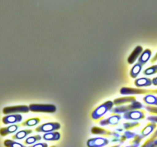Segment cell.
<instances>
[{
    "label": "cell",
    "instance_id": "obj_24",
    "mask_svg": "<svg viewBox=\"0 0 157 147\" xmlns=\"http://www.w3.org/2000/svg\"><path fill=\"white\" fill-rule=\"evenodd\" d=\"M157 73V65H153L151 67H148L144 71V74L147 75V76H150V75H153L154 74Z\"/></svg>",
    "mask_w": 157,
    "mask_h": 147
},
{
    "label": "cell",
    "instance_id": "obj_1",
    "mask_svg": "<svg viewBox=\"0 0 157 147\" xmlns=\"http://www.w3.org/2000/svg\"><path fill=\"white\" fill-rule=\"evenodd\" d=\"M113 104H114L113 102L109 100L106 101L105 103H104V104H101V106L97 107V108L94 110L93 113H92L91 114L92 119H95V120L99 119L100 118H101L103 116H104L107 112L112 110Z\"/></svg>",
    "mask_w": 157,
    "mask_h": 147
},
{
    "label": "cell",
    "instance_id": "obj_6",
    "mask_svg": "<svg viewBox=\"0 0 157 147\" xmlns=\"http://www.w3.org/2000/svg\"><path fill=\"white\" fill-rule=\"evenodd\" d=\"M109 143L107 139L103 137H95L88 139L87 142V147H104Z\"/></svg>",
    "mask_w": 157,
    "mask_h": 147
},
{
    "label": "cell",
    "instance_id": "obj_14",
    "mask_svg": "<svg viewBox=\"0 0 157 147\" xmlns=\"http://www.w3.org/2000/svg\"><path fill=\"white\" fill-rule=\"evenodd\" d=\"M61 138V134L58 132H50L43 135V139L46 141H58Z\"/></svg>",
    "mask_w": 157,
    "mask_h": 147
},
{
    "label": "cell",
    "instance_id": "obj_16",
    "mask_svg": "<svg viewBox=\"0 0 157 147\" xmlns=\"http://www.w3.org/2000/svg\"><path fill=\"white\" fill-rule=\"evenodd\" d=\"M143 64L137 62L133 65V67H132L131 70H130V76L133 78H136L138 75L140 74V71L142 70Z\"/></svg>",
    "mask_w": 157,
    "mask_h": 147
},
{
    "label": "cell",
    "instance_id": "obj_8",
    "mask_svg": "<svg viewBox=\"0 0 157 147\" xmlns=\"http://www.w3.org/2000/svg\"><path fill=\"white\" fill-rule=\"evenodd\" d=\"M22 120V116L20 114H9L6 115V116L2 118V121L4 124L7 125V124H14L16 123H20Z\"/></svg>",
    "mask_w": 157,
    "mask_h": 147
},
{
    "label": "cell",
    "instance_id": "obj_29",
    "mask_svg": "<svg viewBox=\"0 0 157 147\" xmlns=\"http://www.w3.org/2000/svg\"><path fill=\"white\" fill-rule=\"evenodd\" d=\"M140 144V143H136V142H132V144L130 145H128V146H125V147H139Z\"/></svg>",
    "mask_w": 157,
    "mask_h": 147
},
{
    "label": "cell",
    "instance_id": "obj_20",
    "mask_svg": "<svg viewBox=\"0 0 157 147\" xmlns=\"http://www.w3.org/2000/svg\"><path fill=\"white\" fill-rule=\"evenodd\" d=\"M38 123H40V119H38V118H32V119H29L27 120L24 121L21 123V126H34L37 125Z\"/></svg>",
    "mask_w": 157,
    "mask_h": 147
},
{
    "label": "cell",
    "instance_id": "obj_23",
    "mask_svg": "<svg viewBox=\"0 0 157 147\" xmlns=\"http://www.w3.org/2000/svg\"><path fill=\"white\" fill-rule=\"evenodd\" d=\"M91 132L94 134H102V135H107V136H110L112 133L110 132L107 131V130H104V129L98 128V127H94L91 130Z\"/></svg>",
    "mask_w": 157,
    "mask_h": 147
},
{
    "label": "cell",
    "instance_id": "obj_17",
    "mask_svg": "<svg viewBox=\"0 0 157 147\" xmlns=\"http://www.w3.org/2000/svg\"><path fill=\"white\" fill-rule=\"evenodd\" d=\"M136 101L135 96H126V97L117 98L113 101L115 105H120V104H124L126 103H133Z\"/></svg>",
    "mask_w": 157,
    "mask_h": 147
},
{
    "label": "cell",
    "instance_id": "obj_32",
    "mask_svg": "<svg viewBox=\"0 0 157 147\" xmlns=\"http://www.w3.org/2000/svg\"><path fill=\"white\" fill-rule=\"evenodd\" d=\"M113 147H120V145H114V146Z\"/></svg>",
    "mask_w": 157,
    "mask_h": 147
},
{
    "label": "cell",
    "instance_id": "obj_11",
    "mask_svg": "<svg viewBox=\"0 0 157 147\" xmlns=\"http://www.w3.org/2000/svg\"><path fill=\"white\" fill-rule=\"evenodd\" d=\"M143 52V47L141 46H136V48L133 50V51L132 52L131 55H130V57L127 59V62L130 64H133V63L136 61V60L137 59L138 57L142 54Z\"/></svg>",
    "mask_w": 157,
    "mask_h": 147
},
{
    "label": "cell",
    "instance_id": "obj_19",
    "mask_svg": "<svg viewBox=\"0 0 157 147\" xmlns=\"http://www.w3.org/2000/svg\"><path fill=\"white\" fill-rule=\"evenodd\" d=\"M144 101L150 105L157 106V96L152 94H148L144 97Z\"/></svg>",
    "mask_w": 157,
    "mask_h": 147
},
{
    "label": "cell",
    "instance_id": "obj_15",
    "mask_svg": "<svg viewBox=\"0 0 157 147\" xmlns=\"http://www.w3.org/2000/svg\"><path fill=\"white\" fill-rule=\"evenodd\" d=\"M156 128V124L155 123H149L147 126L144 127V130L141 132V136L143 137H147V136L150 134L151 133H153V130Z\"/></svg>",
    "mask_w": 157,
    "mask_h": 147
},
{
    "label": "cell",
    "instance_id": "obj_33",
    "mask_svg": "<svg viewBox=\"0 0 157 147\" xmlns=\"http://www.w3.org/2000/svg\"><path fill=\"white\" fill-rule=\"evenodd\" d=\"M52 147H55V146H52Z\"/></svg>",
    "mask_w": 157,
    "mask_h": 147
},
{
    "label": "cell",
    "instance_id": "obj_2",
    "mask_svg": "<svg viewBox=\"0 0 157 147\" xmlns=\"http://www.w3.org/2000/svg\"><path fill=\"white\" fill-rule=\"evenodd\" d=\"M29 110L32 112L38 113H55L56 107L53 104H30Z\"/></svg>",
    "mask_w": 157,
    "mask_h": 147
},
{
    "label": "cell",
    "instance_id": "obj_13",
    "mask_svg": "<svg viewBox=\"0 0 157 147\" xmlns=\"http://www.w3.org/2000/svg\"><path fill=\"white\" fill-rule=\"evenodd\" d=\"M151 55H152L151 51H150V49H145V50L142 52L140 56L138 62L142 64L143 65H144V64H147V61H149V60L150 59Z\"/></svg>",
    "mask_w": 157,
    "mask_h": 147
},
{
    "label": "cell",
    "instance_id": "obj_22",
    "mask_svg": "<svg viewBox=\"0 0 157 147\" xmlns=\"http://www.w3.org/2000/svg\"><path fill=\"white\" fill-rule=\"evenodd\" d=\"M4 145L6 147H26L22 144L11 140V139H6L4 141Z\"/></svg>",
    "mask_w": 157,
    "mask_h": 147
},
{
    "label": "cell",
    "instance_id": "obj_18",
    "mask_svg": "<svg viewBox=\"0 0 157 147\" xmlns=\"http://www.w3.org/2000/svg\"><path fill=\"white\" fill-rule=\"evenodd\" d=\"M32 133V130H21V131H18V133H16L15 135H13V136H12V139H23L24 138H25L27 136L30 135Z\"/></svg>",
    "mask_w": 157,
    "mask_h": 147
},
{
    "label": "cell",
    "instance_id": "obj_30",
    "mask_svg": "<svg viewBox=\"0 0 157 147\" xmlns=\"http://www.w3.org/2000/svg\"><path fill=\"white\" fill-rule=\"evenodd\" d=\"M152 82H153V85L157 86V77H154L153 80H152Z\"/></svg>",
    "mask_w": 157,
    "mask_h": 147
},
{
    "label": "cell",
    "instance_id": "obj_27",
    "mask_svg": "<svg viewBox=\"0 0 157 147\" xmlns=\"http://www.w3.org/2000/svg\"><path fill=\"white\" fill-rule=\"evenodd\" d=\"M30 147H48V145L45 142H39V143H36Z\"/></svg>",
    "mask_w": 157,
    "mask_h": 147
},
{
    "label": "cell",
    "instance_id": "obj_12",
    "mask_svg": "<svg viewBox=\"0 0 157 147\" xmlns=\"http://www.w3.org/2000/svg\"><path fill=\"white\" fill-rule=\"evenodd\" d=\"M134 84L137 87H150L153 84L152 80L147 77H140L135 80Z\"/></svg>",
    "mask_w": 157,
    "mask_h": 147
},
{
    "label": "cell",
    "instance_id": "obj_31",
    "mask_svg": "<svg viewBox=\"0 0 157 147\" xmlns=\"http://www.w3.org/2000/svg\"><path fill=\"white\" fill-rule=\"evenodd\" d=\"M157 61V53L156 54V55H155V56L153 57V59L151 60V62L153 63V62H155V61Z\"/></svg>",
    "mask_w": 157,
    "mask_h": 147
},
{
    "label": "cell",
    "instance_id": "obj_21",
    "mask_svg": "<svg viewBox=\"0 0 157 147\" xmlns=\"http://www.w3.org/2000/svg\"><path fill=\"white\" fill-rule=\"evenodd\" d=\"M41 139V136L40 135H35V136H29L27 139L25 140V144L26 145H32V144L35 143L38 141H40Z\"/></svg>",
    "mask_w": 157,
    "mask_h": 147
},
{
    "label": "cell",
    "instance_id": "obj_5",
    "mask_svg": "<svg viewBox=\"0 0 157 147\" xmlns=\"http://www.w3.org/2000/svg\"><path fill=\"white\" fill-rule=\"evenodd\" d=\"M30 111L29 107L27 106H14V107H6L2 110V113L6 115L16 114L18 113H29Z\"/></svg>",
    "mask_w": 157,
    "mask_h": 147
},
{
    "label": "cell",
    "instance_id": "obj_3",
    "mask_svg": "<svg viewBox=\"0 0 157 147\" xmlns=\"http://www.w3.org/2000/svg\"><path fill=\"white\" fill-rule=\"evenodd\" d=\"M143 108V105L141 103L135 101V102L132 103L130 105L127 106H123V107H115L114 109L111 110L112 113H126V112L131 111V110H139V109Z\"/></svg>",
    "mask_w": 157,
    "mask_h": 147
},
{
    "label": "cell",
    "instance_id": "obj_25",
    "mask_svg": "<svg viewBox=\"0 0 157 147\" xmlns=\"http://www.w3.org/2000/svg\"><path fill=\"white\" fill-rule=\"evenodd\" d=\"M140 125L139 123L135 122V123H126L124 124V127L127 130H131V129L134 128V127L138 126Z\"/></svg>",
    "mask_w": 157,
    "mask_h": 147
},
{
    "label": "cell",
    "instance_id": "obj_7",
    "mask_svg": "<svg viewBox=\"0 0 157 147\" xmlns=\"http://www.w3.org/2000/svg\"><path fill=\"white\" fill-rule=\"evenodd\" d=\"M145 117V113L140 110H131L124 113V118L129 120H139Z\"/></svg>",
    "mask_w": 157,
    "mask_h": 147
},
{
    "label": "cell",
    "instance_id": "obj_28",
    "mask_svg": "<svg viewBox=\"0 0 157 147\" xmlns=\"http://www.w3.org/2000/svg\"><path fill=\"white\" fill-rule=\"evenodd\" d=\"M149 121H151L152 123H157V116H149L147 118Z\"/></svg>",
    "mask_w": 157,
    "mask_h": 147
},
{
    "label": "cell",
    "instance_id": "obj_9",
    "mask_svg": "<svg viewBox=\"0 0 157 147\" xmlns=\"http://www.w3.org/2000/svg\"><path fill=\"white\" fill-rule=\"evenodd\" d=\"M121 119V116L120 115H113L107 119H103L100 121V125L107 126V125H117Z\"/></svg>",
    "mask_w": 157,
    "mask_h": 147
},
{
    "label": "cell",
    "instance_id": "obj_26",
    "mask_svg": "<svg viewBox=\"0 0 157 147\" xmlns=\"http://www.w3.org/2000/svg\"><path fill=\"white\" fill-rule=\"evenodd\" d=\"M146 110H147V111L150 112V113H156V114H157V107L148 106V107H146Z\"/></svg>",
    "mask_w": 157,
    "mask_h": 147
},
{
    "label": "cell",
    "instance_id": "obj_4",
    "mask_svg": "<svg viewBox=\"0 0 157 147\" xmlns=\"http://www.w3.org/2000/svg\"><path fill=\"white\" fill-rule=\"evenodd\" d=\"M61 128V124L56 122L47 123L41 125L40 126L35 129V131L39 133H50V132H55Z\"/></svg>",
    "mask_w": 157,
    "mask_h": 147
},
{
    "label": "cell",
    "instance_id": "obj_10",
    "mask_svg": "<svg viewBox=\"0 0 157 147\" xmlns=\"http://www.w3.org/2000/svg\"><path fill=\"white\" fill-rule=\"evenodd\" d=\"M18 127H19V125H17V124H12L9 126L2 127L0 129V136H6L9 134L15 133L18 130Z\"/></svg>",
    "mask_w": 157,
    "mask_h": 147
}]
</instances>
